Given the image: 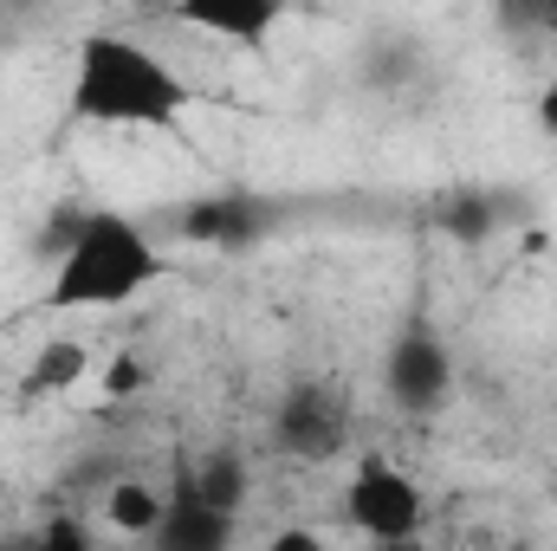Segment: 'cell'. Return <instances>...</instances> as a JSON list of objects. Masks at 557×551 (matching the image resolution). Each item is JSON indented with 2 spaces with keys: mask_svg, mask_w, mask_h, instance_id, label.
Masks as SVG:
<instances>
[{
  "mask_svg": "<svg viewBox=\"0 0 557 551\" xmlns=\"http://www.w3.org/2000/svg\"><path fill=\"white\" fill-rule=\"evenodd\" d=\"M195 105V85L131 33H85L72 46L65 111L98 131H169Z\"/></svg>",
  "mask_w": 557,
  "mask_h": 551,
  "instance_id": "cell-1",
  "label": "cell"
},
{
  "mask_svg": "<svg viewBox=\"0 0 557 551\" xmlns=\"http://www.w3.org/2000/svg\"><path fill=\"white\" fill-rule=\"evenodd\" d=\"M149 551H234V519L201 506L188 487H175L156 532H149Z\"/></svg>",
  "mask_w": 557,
  "mask_h": 551,
  "instance_id": "cell-7",
  "label": "cell"
},
{
  "mask_svg": "<svg viewBox=\"0 0 557 551\" xmlns=\"http://www.w3.org/2000/svg\"><path fill=\"white\" fill-rule=\"evenodd\" d=\"M143 377H149V370H143L137 357H117L111 377H104V390H111V396H131V390H143Z\"/></svg>",
  "mask_w": 557,
  "mask_h": 551,
  "instance_id": "cell-14",
  "label": "cell"
},
{
  "mask_svg": "<svg viewBox=\"0 0 557 551\" xmlns=\"http://www.w3.org/2000/svg\"><path fill=\"white\" fill-rule=\"evenodd\" d=\"M273 448L298 467H324L350 448V396L331 377H298L273 403Z\"/></svg>",
  "mask_w": 557,
  "mask_h": 551,
  "instance_id": "cell-3",
  "label": "cell"
},
{
  "mask_svg": "<svg viewBox=\"0 0 557 551\" xmlns=\"http://www.w3.org/2000/svg\"><path fill=\"white\" fill-rule=\"evenodd\" d=\"M539 131L557 143V85H545V91H539Z\"/></svg>",
  "mask_w": 557,
  "mask_h": 551,
  "instance_id": "cell-15",
  "label": "cell"
},
{
  "mask_svg": "<svg viewBox=\"0 0 557 551\" xmlns=\"http://www.w3.org/2000/svg\"><path fill=\"white\" fill-rule=\"evenodd\" d=\"M162 506H169V493H156L149 480H111L104 487V526L124 532V539H143V546H149Z\"/></svg>",
  "mask_w": 557,
  "mask_h": 551,
  "instance_id": "cell-11",
  "label": "cell"
},
{
  "mask_svg": "<svg viewBox=\"0 0 557 551\" xmlns=\"http://www.w3.org/2000/svg\"><path fill=\"white\" fill-rule=\"evenodd\" d=\"M344 519L350 532H363L370 546H409L421 526H428V506H421V487L383 454H357L350 480H344Z\"/></svg>",
  "mask_w": 557,
  "mask_h": 551,
  "instance_id": "cell-4",
  "label": "cell"
},
{
  "mask_svg": "<svg viewBox=\"0 0 557 551\" xmlns=\"http://www.w3.org/2000/svg\"><path fill=\"white\" fill-rule=\"evenodd\" d=\"M201 506H214V513H227V519H240L247 513V500H253V467L234 454V448H208L195 467H188V480H182Z\"/></svg>",
  "mask_w": 557,
  "mask_h": 551,
  "instance_id": "cell-9",
  "label": "cell"
},
{
  "mask_svg": "<svg viewBox=\"0 0 557 551\" xmlns=\"http://www.w3.org/2000/svg\"><path fill=\"white\" fill-rule=\"evenodd\" d=\"M39 551H98V539H91V526H85V519L52 513V519L39 526Z\"/></svg>",
  "mask_w": 557,
  "mask_h": 551,
  "instance_id": "cell-12",
  "label": "cell"
},
{
  "mask_svg": "<svg viewBox=\"0 0 557 551\" xmlns=\"http://www.w3.org/2000/svg\"><path fill=\"white\" fill-rule=\"evenodd\" d=\"M383 396L403 415H441L454 403V351L441 331L428 325H403L383 351Z\"/></svg>",
  "mask_w": 557,
  "mask_h": 551,
  "instance_id": "cell-5",
  "label": "cell"
},
{
  "mask_svg": "<svg viewBox=\"0 0 557 551\" xmlns=\"http://www.w3.org/2000/svg\"><path fill=\"white\" fill-rule=\"evenodd\" d=\"M182 26L208 33V39H227V46H267L278 26V0H227V7H182L175 13Z\"/></svg>",
  "mask_w": 557,
  "mask_h": 551,
  "instance_id": "cell-8",
  "label": "cell"
},
{
  "mask_svg": "<svg viewBox=\"0 0 557 551\" xmlns=\"http://www.w3.org/2000/svg\"><path fill=\"white\" fill-rule=\"evenodd\" d=\"M273 215L247 195H208V201H182L175 215V234L195 241V247H221V254H247L253 241H267Z\"/></svg>",
  "mask_w": 557,
  "mask_h": 551,
  "instance_id": "cell-6",
  "label": "cell"
},
{
  "mask_svg": "<svg viewBox=\"0 0 557 551\" xmlns=\"http://www.w3.org/2000/svg\"><path fill=\"white\" fill-rule=\"evenodd\" d=\"M260 551H331V546H324L311 526H278V532H273V539H267Z\"/></svg>",
  "mask_w": 557,
  "mask_h": 551,
  "instance_id": "cell-13",
  "label": "cell"
},
{
  "mask_svg": "<svg viewBox=\"0 0 557 551\" xmlns=\"http://www.w3.org/2000/svg\"><path fill=\"white\" fill-rule=\"evenodd\" d=\"M85 370H91V351H85L78 338H46V344L33 351V364H26V377H20V403L72 396V390L85 383Z\"/></svg>",
  "mask_w": 557,
  "mask_h": 551,
  "instance_id": "cell-10",
  "label": "cell"
},
{
  "mask_svg": "<svg viewBox=\"0 0 557 551\" xmlns=\"http://www.w3.org/2000/svg\"><path fill=\"white\" fill-rule=\"evenodd\" d=\"M169 279V254L124 208H85L78 241L46 279V311H124Z\"/></svg>",
  "mask_w": 557,
  "mask_h": 551,
  "instance_id": "cell-2",
  "label": "cell"
}]
</instances>
